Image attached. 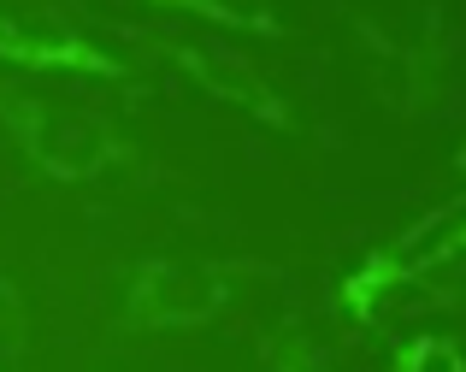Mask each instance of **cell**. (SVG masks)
I'll return each mask as SVG.
<instances>
[{
    "label": "cell",
    "mask_w": 466,
    "mask_h": 372,
    "mask_svg": "<svg viewBox=\"0 0 466 372\" xmlns=\"http://www.w3.org/2000/svg\"><path fill=\"white\" fill-rule=\"evenodd\" d=\"M278 266L242 254H148L118 272V319L125 337H159V331H201L225 307H237L254 284Z\"/></svg>",
    "instance_id": "6da1fadb"
},
{
    "label": "cell",
    "mask_w": 466,
    "mask_h": 372,
    "mask_svg": "<svg viewBox=\"0 0 466 372\" xmlns=\"http://www.w3.org/2000/svg\"><path fill=\"white\" fill-rule=\"evenodd\" d=\"M0 136L47 183H101L142 160L137 136L106 113L47 101V95H24V89H0Z\"/></svg>",
    "instance_id": "7a4b0ae2"
},
{
    "label": "cell",
    "mask_w": 466,
    "mask_h": 372,
    "mask_svg": "<svg viewBox=\"0 0 466 372\" xmlns=\"http://www.w3.org/2000/svg\"><path fill=\"white\" fill-rule=\"evenodd\" d=\"M354 47L366 66V89L396 119H425L449 89V24L437 0H420V12L401 24L378 12H349Z\"/></svg>",
    "instance_id": "3957f363"
},
{
    "label": "cell",
    "mask_w": 466,
    "mask_h": 372,
    "mask_svg": "<svg viewBox=\"0 0 466 372\" xmlns=\"http://www.w3.org/2000/svg\"><path fill=\"white\" fill-rule=\"evenodd\" d=\"M118 36L148 47L177 78H189L195 89L213 95V101L237 107L242 119L266 124V130H278V136H308V119H301L296 107L284 101V89H278L248 54H237V47H201V42H177V36H159V30H130V24H118Z\"/></svg>",
    "instance_id": "277c9868"
},
{
    "label": "cell",
    "mask_w": 466,
    "mask_h": 372,
    "mask_svg": "<svg viewBox=\"0 0 466 372\" xmlns=\"http://www.w3.org/2000/svg\"><path fill=\"white\" fill-rule=\"evenodd\" d=\"M0 66L47 71V78H95V83H137L130 59L77 30L59 12H0Z\"/></svg>",
    "instance_id": "5b68a950"
},
{
    "label": "cell",
    "mask_w": 466,
    "mask_h": 372,
    "mask_svg": "<svg viewBox=\"0 0 466 372\" xmlns=\"http://www.w3.org/2000/svg\"><path fill=\"white\" fill-rule=\"evenodd\" d=\"M420 302H431V284H425L420 254L401 248V243L372 248L360 266H349L337 278V314L349 319V326H360V331L396 326V319L413 314Z\"/></svg>",
    "instance_id": "8992f818"
},
{
    "label": "cell",
    "mask_w": 466,
    "mask_h": 372,
    "mask_svg": "<svg viewBox=\"0 0 466 372\" xmlns=\"http://www.w3.org/2000/svg\"><path fill=\"white\" fill-rule=\"evenodd\" d=\"M148 6L218 24V30H230V36H289V24L278 18L272 6H260V0H148Z\"/></svg>",
    "instance_id": "52a82bcc"
},
{
    "label": "cell",
    "mask_w": 466,
    "mask_h": 372,
    "mask_svg": "<svg viewBox=\"0 0 466 372\" xmlns=\"http://www.w3.org/2000/svg\"><path fill=\"white\" fill-rule=\"evenodd\" d=\"M390 372H466V343L449 331H420L396 349Z\"/></svg>",
    "instance_id": "ba28073f"
},
{
    "label": "cell",
    "mask_w": 466,
    "mask_h": 372,
    "mask_svg": "<svg viewBox=\"0 0 466 372\" xmlns=\"http://www.w3.org/2000/svg\"><path fill=\"white\" fill-rule=\"evenodd\" d=\"M0 337L18 349L24 343V302H18V290H12L6 278H0Z\"/></svg>",
    "instance_id": "9c48e42d"
},
{
    "label": "cell",
    "mask_w": 466,
    "mask_h": 372,
    "mask_svg": "<svg viewBox=\"0 0 466 372\" xmlns=\"http://www.w3.org/2000/svg\"><path fill=\"white\" fill-rule=\"evenodd\" d=\"M461 254H466V225H455L443 243H431V248H425V254H420V266L431 272V266H443V260H461Z\"/></svg>",
    "instance_id": "30bf717a"
},
{
    "label": "cell",
    "mask_w": 466,
    "mask_h": 372,
    "mask_svg": "<svg viewBox=\"0 0 466 372\" xmlns=\"http://www.w3.org/2000/svg\"><path fill=\"white\" fill-rule=\"evenodd\" d=\"M449 166H455L461 178H466V136H461V148H455V160H449Z\"/></svg>",
    "instance_id": "8fae6325"
},
{
    "label": "cell",
    "mask_w": 466,
    "mask_h": 372,
    "mask_svg": "<svg viewBox=\"0 0 466 372\" xmlns=\"http://www.w3.org/2000/svg\"><path fill=\"white\" fill-rule=\"evenodd\" d=\"M308 372H330L325 361H319V349H308Z\"/></svg>",
    "instance_id": "7c38bea8"
}]
</instances>
